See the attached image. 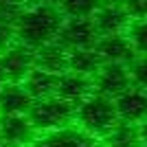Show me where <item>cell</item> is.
Masks as SVG:
<instances>
[{
  "label": "cell",
  "instance_id": "obj_1",
  "mask_svg": "<svg viewBox=\"0 0 147 147\" xmlns=\"http://www.w3.org/2000/svg\"><path fill=\"white\" fill-rule=\"evenodd\" d=\"M61 11L53 5H33L24 7L16 22H13V33L16 42H22L29 49H40L44 44L53 42L57 37V31L61 26Z\"/></svg>",
  "mask_w": 147,
  "mask_h": 147
},
{
  "label": "cell",
  "instance_id": "obj_2",
  "mask_svg": "<svg viewBox=\"0 0 147 147\" xmlns=\"http://www.w3.org/2000/svg\"><path fill=\"white\" fill-rule=\"evenodd\" d=\"M73 123L77 127H81L84 132H88V134L97 136V138H103L119 123L114 101L110 97L99 94V92H90L84 101H79L75 105Z\"/></svg>",
  "mask_w": 147,
  "mask_h": 147
},
{
  "label": "cell",
  "instance_id": "obj_3",
  "mask_svg": "<svg viewBox=\"0 0 147 147\" xmlns=\"http://www.w3.org/2000/svg\"><path fill=\"white\" fill-rule=\"evenodd\" d=\"M26 117H29L31 125L37 134H44V132H53V129L70 125L75 119V105L66 103L53 94V97L33 101Z\"/></svg>",
  "mask_w": 147,
  "mask_h": 147
},
{
  "label": "cell",
  "instance_id": "obj_4",
  "mask_svg": "<svg viewBox=\"0 0 147 147\" xmlns=\"http://www.w3.org/2000/svg\"><path fill=\"white\" fill-rule=\"evenodd\" d=\"M26 147H103V141L70 123L66 127L37 134Z\"/></svg>",
  "mask_w": 147,
  "mask_h": 147
},
{
  "label": "cell",
  "instance_id": "obj_5",
  "mask_svg": "<svg viewBox=\"0 0 147 147\" xmlns=\"http://www.w3.org/2000/svg\"><path fill=\"white\" fill-rule=\"evenodd\" d=\"M132 86L127 64H101L92 75V92H99L103 97H119L123 90Z\"/></svg>",
  "mask_w": 147,
  "mask_h": 147
},
{
  "label": "cell",
  "instance_id": "obj_6",
  "mask_svg": "<svg viewBox=\"0 0 147 147\" xmlns=\"http://www.w3.org/2000/svg\"><path fill=\"white\" fill-rule=\"evenodd\" d=\"M97 37L99 35L90 18H64L55 40L66 51H75V49H92Z\"/></svg>",
  "mask_w": 147,
  "mask_h": 147
},
{
  "label": "cell",
  "instance_id": "obj_7",
  "mask_svg": "<svg viewBox=\"0 0 147 147\" xmlns=\"http://www.w3.org/2000/svg\"><path fill=\"white\" fill-rule=\"evenodd\" d=\"M0 61L5 68L7 81L20 84L35 66V55H33V49L24 46L22 42H11L5 51H0Z\"/></svg>",
  "mask_w": 147,
  "mask_h": 147
},
{
  "label": "cell",
  "instance_id": "obj_8",
  "mask_svg": "<svg viewBox=\"0 0 147 147\" xmlns=\"http://www.w3.org/2000/svg\"><path fill=\"white\" fill-rule=\"evenodd\" d=\"M114 101V110H117L119 123H129V125H141L147 112V94L143 86H132L123 90Z\"/></svg>",
  "mask_w": 147,
  "mask_h": 147
},
{
  "label": "cell",
  "instance_id": "obj_9",
  "mask_svg": "<svg viewBox=\"0 0 147 147\" xmlns=\"http://www.w3.org/2000/svg\"><path fill=\"white\" fill-rule=\"evenodd\" d=\"M97 35H117V33H125L129 24V13L125 11V7L121 2H101L97 11L90 16Z\"/></svg>",
  "mask_w": 147,
  "mask_h": 147
},
{
  "label": "cell",
  "instance_id": "obj_10",
  "mask_svg": "<svg viewBox=\"0 0 147 147\" xmlns=\"http://www.w3.org/2000/svg\"><path fill=\"white\" fill-rule=\"evenodd\" d=\"M37 132L26 114H0V143L7 147H26Z\"/></svg>",
  "mask_w": 147,
  "mask_h": 147
},
{
  "label": "cell",
  "instance_id": "obj_11",
  "mask_svg": "<svg viewBox=\"0 0 147 147\" xmlns=\"http://www.w3.org/2000/svg\"><path fill=\"white\" fill-rule=\"evenodd\" d=\"M94 53L99 55L101 64H129L136 57V51L132 42L127 40L125 33H117V35H101L94 42Z\"/></svg>",
  "mask_w": 147,
  "mask_h": 147
},
{
  "label": "cell",
  "instance_id": "obj_12",
  "mask_svg": "<svg viewBox=\"0 0 147 147\" xmlns=\"http://www.w3.org/2000/svg\"><path fill=\"white\" fill-rule=\"evenodd\" d=\"M90 92H92V77H88V75L75 73V70H64V73L57 75L55 97H59L61 101L77 105Z\"/></svg>",
  "mask_w": 147,
  "mask_h": 147
},
{
  "label": "cell",
  "instance_id": "obj_13",
  "mask_svg": "<svg viewBox=\"0 0 147 147\" xmlns=\"http://www.w3.org/2000/svg\"><path fill=\"white\" fill-rule=\"evenodd\" d=\"M57 75L59 73H51V70L33 66L31 73L26 75L20 84H22V88L29 92V97L33 99V101H37V99H46V97H53V94H55Z\"/></svg>",
  "mask_w": 147,
  "mask_h": 147
},
{
  "label": "cell",
  "instance_id": "obj_14",
  "mask_svg": "<svg viewBox=\"0 0 147 147\" xmlns=\"http://www.w3.org/2000/svg\"><path fill=\"white\" fill-rule=\"evenodd\" d=\"M33 103L29 92L22 88V84L7 81L0 86V114H26Z\"/></svg>",
  "mask_w": 147,
  "mask_h": 147
},
{
  "label": "cell",
  "instance_id": "obj_15",
  "mask_svg": "<svg viewBox=\"0 0 147 147\" xmlns=\"http://www.w3.org/2000/svg\"><path fill=\"white\" fill-rule=\"evenodd\" d=\"M33 55H35V66L44 68V70H51V73H64L68 66V51L57 40L35 49Z\"/></svg>",
  "mask_w": 147,
  "mask_h": 147
},
{
  "label": "cell",
  "instance_id": "obj_16",
  "mask_svg": "<svg viewBox=\"0 0 147 147\" xmlns=\"http://www.w3.org/2000/svg\"><path fill=\"white\" fill-rule=\"evenodd\" d=\"M99 66H101V59H99V55L94 53V49L68 51V66H66V70H75V73H81V75L92 77Z\"/></svg>",
  "mask_w": 147,
  "mask_h": 147
},
{
  "label": "cell",
  "instance_id": "obj_17",
  "mask_svg": "<svg viewBox=\"0 0 147 147\" xmlns=\"http://www.w3.org/2000/svg\"><path fill=\"white\" fill-rule=\"evenodd\" d=\"M103 0H59L57 9L64 18H90Z\"/></svg>",
  "mask_w": 147,
  "mask_h": 147
},
{
  "label": "cell",
  "instance_id": "obj_18",
  "mask_svg": "<svg viewBox=\"0 0 147 147\" xmlns=\"http://www.w3.org/2000/svg\"><path fill=\"white\" fill-rule=\"evenodd\" d=\"M24 5H22V0H0V20L2 22H16L20 13H22Z\"/></svg>",
  "mask_w": 147,
  "mask_h": 147
},
{
  "label": "cell",
  "instance_id": "obj_19",
  "mask_svg": "<svg viewBox=\"0 0 147 147\" xmlns=\"http://www.w3.org/2000/svg\"><path fill=\"white\" fill-rule=\"evenodd\" d=\"M11 42H16L13 24H11V22H2V20H0V51H5Z\"/></svg>",
  "mask_w": 147,
  "mask_h": 147
},
{
  "label": "cell",
  "instance_id": "obj_20",
  "mask_svg": "<svg viewBox=\"0 0 147 147\" xmlns=\"http://www.w3.org/2000/svg\"><path fill=\"white\" fill-rule=\"evenodd\" d=\"M24 7H33V5H44V0H22Z\"/></svg>",
  "mask_w": 147,
  "mask_h": 147
},
{
  "label": "cell",
  "instance_id": "obj_21",
  "mask_svg": "<svg viewBox=\"0 0 147 147\" xmlns=\"http://www.w3.org/2000/svg\"><path fill=\"white\" fill-rule=\"evenodd\" d=\"M7 84V77H5V68H2V61H0V86Z\"/></svg>",
  "mask_w": 147,
  "mask_h": 147
},
{
  "label": "cell",
  "instance_id": "obj_22",
  "mask_svg": "<svg viewBox=\"0 0 147 147\" xmlns=\"http://www.w3.org/2000/svg\"><path fill=\"white\" fill-rule=\"evenodd\" d=\"M0 147H7V145H2V143H0Z\"/></svg>",
  "mask_w": 147,
  "mask_h": 147
}]
</instances>
